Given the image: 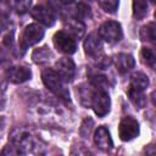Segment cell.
I'll list each match as a JSON object with an SVG mask.
<instances>
[{
    "instance_id": "obj_7",
    "label": "cell",
    "mask_w": 156,
    "mask_h": 156,
    "mask_svg": "<svg viewBox=\"0 0 156 156\" xmlns=\"http://www.w3.org/2000/svg\"><path fill=\"white\" fill-rule=\"evenodd\" d=\"M32 17L35 21H38L39 23H41L44 26H48V27H51L55 23L54 11L50 7L45 6V5H38V6H35L32 10Z\"/></svg>"
},
{
    "instance_id": "obj_30",
    "label": "cell",
    "mask_w": 156,
    "mask_h": 156,
    "mask_svg": "<svg viewBox=\"0 0 156 156\" xmlns=\"http://www.w3.org/2000/svg\"><path fill=\"white\" fill-rule=\"evenodd\" d=\"M155 17H156V12H155Z\"/></svg>"
},
{
    "instance_id": "obj_27",
    "label": "cell",
    "mask_w": 156,
    "mask_h": 156,
    "mask_svg": "<svg viewBox=\"0 0 156 156\" xmlns=\"http://www.w3.org/2000/svg\"><path fill=\"white\" fill-rule=\"evenodd\" d=\"M151 101H152V104L156 106V90H154V91L151 93Z\"/></svg>"
},
{
    "instance_id": "obj_16",
    "label": "cell",
    "mask_w": 156,
    "mask_h": 156,
    "mask_svg": "<svg viewBox=\"0 0 156 156\" xmlns=\"http://www.w3.org/2000/svg\"><path fill=\"white\" fill-rule=\"evenodd\" d=\"M128 96H129V100L133 102L134 106H136L138 108H143L145 106V95L143 94V90H138L133 87H129L128 89Z\"/></svg>"
},
{
    "instance_id": "obj_26",
    "label": "cell",
    "mask_w": 156,
    "mask_h": 156,
    "mask_svg": "<svg viewBox=\"0 0 156 156\" xmlns=\"http://www.w3.org/2000/svg\"><path fill=\"white\" fill-rule=\"evenodd\" d=\"M12 38H13V33H12V32H9V33L4 37V44L11 45V43H12Z\"/></svg>"
},
{
    "instance_id": "obj_2",
    "label": "cell",
    "mask_w": 156,
    "mask_h": 156,
    "mask_svg": "<svg viewBox=\"0 0 156 156\" xmlns=\"http://www.w3.org/2000/svg\"><path fill=\"white\" fill-rule=\"evenodd\" d=\"M98 33L101 37V39H104L105 41H107L110 44L119 41L123 35L121 24L115 21H107V22L102 23L100 26Z\"/></svg>"
},
{
    "instance_id": "obj_12",
    "label": "cell",
    "mask_w": 156,
    "mask_h": 156,
    "mask_svg": "<svg viewBox=\"0 0 156 156\" xmlns=\"http://www.w3.org/2000/svg\"><path fill=\"white\" fill-rule=\"evenodd\" d=\"M113 61H115V66H116V68L119 73L129 72L132 68H134V65H135L134 57L132 55L124 54V52H121V54L116 55Z\"/></svg>"
},
{
    "instance_id": "obj_24",
    "label": "cell",
    "mask_w": 156,
    "mask_h": 156,
    "mask_svg": "<svg viewBox=\"0 0 156 156\" xmlns=\"http://www.w3.org/2000/svg\"><path fill=\"white\" fill-rule=\"evenodd\" d=\"M93 126H94V121H93L91 118H87V119L83 122L82 127H80V135H82L83 138H88V135H89V133H90Z\"/></svg>"
},
{
    "instance_id": "obj_10",
    "label": "cell",
    "mask_w": 156,
    "mask_h": 156,
    "mask_svg": "<svg viewBox=\"0 0 156 156\" xmlns=\"http://www.w3.org/2000/svg\"><path fill=\"white\" fill-rule=\"evenodd\" d=\"M94 143L99 149H101L104 151H110L113 147V143H112L110 132L104 126L98 127V129L95 130V133H94Z\"/></svg>"
},
{
    "instance_id": "obj_25",
    "label": "cell",
    "mask_w": 156,
    "mask_h": 156,
    "mask_svg": "<svg viewBox=\"0 0 156 156\" xmlns=\"http://www.w3.org/2000/svg\"><path fill=\"white\" fill-rule=\"evenodd\" d=\"M144 151H145V154H147V155H156V143L149 145L147 147H145Z\"/></svg>"
},
{
    "instance_id": "obj_8",
    "label": "cell",
    "mask_w": 156,
    "mask_h": 156,
    "mask_svg": "<svg viewBox=\"0 0 156 156\" xmlns=\"http://www.w3.org/2000/svg\"><path fill=\"white\" fill-rule=\"evenodd\" d=\"M56 68H57V73L65 82H71L76 76V65L68 57L60 58L56 62Z\"/></svg>"
},
{
    "instance_id": "obj_6",
    "label": "cell",
    "mask_w": 156,
    "mask_h": 156,
    "mask_svg": "<svg viewBox=\"0 0 156 156\" xmlns=\"http://www.w3.org/2000/svg\"><path fill=\"white\" fill-rule=\"evenodd\" d=\"M41 79H43L44 85L49 90H51L56 94H58L62 90V78L60 77L57 71H54L51 68L44 69L41 73Z\"/></svg>"
},
{
    "instance_id": "obj_1",
    "label": "cell",
    "mask_w": 156,
    "mask_h": 156,
    "mask_svg": "<svg viewBox=\"0 0 156 156\" xmlns=\"http://www.w3.org/2000/svg\"><path fill=\"white\" fill-rule=\"evenodd\" d=\"M90 106L93 107L94 112L99 117L106 116L108 113L110 106H111V100H110L108 94L102 88H98L96 90H94Z\"/></svg>"
},
{
    "instance_id": "obj_5",
    "label": "cell",
    "mask_w": 156,
    "mask_h": 156,
    "mask_svg": "<svg viewBox=\"0 0 156 156\" xmlns=\"http://www.w3.org/2000/svg\"><path fill=\"white\" fill-rule=\"evenodd\" d=\"M43 37H44V29L39 24H35V23L28 24L24 28V32H23V35H22L23 48L32 46V45L39 43L43 39Z\"/></svg>"
},
{
    "instance_id": "obj_3",
    "label": "cell",
    "mask_w": 156,
    "mask_h": 156,
    "mask_svg": "<svg viewBox=\"0 0 156 156\" xmlns=\"http://www.w3.org/2000/svg\"><path fill=\"white\" fill-rule=\"evenodd\" d=\"M139 123L136 122V119H134L130 116H126L122 118V121L119 122V127H118V134L119 138L123 141H129L134 138H136L139 135Z\"/></svg>"
},
{
    "instance_id": "obj_29",
    "label": "cell",
    "mask_w": 156,
    "mask_h": 156,
    "mask_svg": "<svg viewBox=\"0 0 156 156\" xmlns=\"http://www.w3.org/2000/svg\"><path fill=\"white\" fill-rule=\"evenodd\" d=\"M150 2H152V4H156V0H149Z\"/></svg>"
},
{
    "instance_id": "obj_4",
    "label": "cell",
    "mask_w": 156,
    "mask_h": 156,
    "mask_svg": "<svg viewBox=\"0 0 156 156\" xmlns=\"http://www.w3.org/2000/svg\"><path fill=\"white\" fill-rule=\"evenodd\" d=\"M52 41H54L55 48L62 54L71 55V54H74L77 50V44H76L73 37H71L66 32H62V30L56 32L54 34Z\"/></svg>"
},
{
    "instance_id": "obj_11",
    "label": "cell",
    "mask_w": 156,
    "mask_h": 156,
    "mask_svg": "<svg viewBox=\"0 0 156 156\" xmlns=\"http://www.w3.org/2000/svg\"><path fill=\"white\" fill-rule=\"evenodd\" d=\"M84 50H85V54L91 57H96L101 54L102 44H101V37L99 35V33H91L87 37L84 41Z\"/></svg>"
},
{
    "instance_id": "obj_9",
    "label": "cell",
    "mask_w": 156,
    "mask_h": 156,
    "mask_svg": "<svg viewBox=\"0 0 156 156\" xmlns=\"http://www.w3.org/2000/svg\"><path fill=\"white\" fill-rule=\"evenodd\" d=\"M6 76L11 83L20 84V83L28 80L32 77V72L26 66H13V67H10L7 69Z\"/></svg>"
},
{
    "instance_id": "obj_15",
    "label": "cell",
    "mask_w": 156,
    "mask_h": 156,
    "mask_svg": "<svg viewBox=\"0 0 156 156\" xmlns=\"http://www.w3.org/2000/svg\"><path fill=\"white\" fill-rule=\"evenodd\" d=\"M149 85V78L143 72H135L130 77V87L138 89V90H145Z\"/></svg>"
},
{
    "instance_id": "obj_21",
    "label": "cell",
    "mask_w": 156,
    "mask_h": 156,
    "mask_svg": "<svg viewBox=\"0 0 156 156\" xmlns=\"http://www.w3.org/2000/svg\"><path fill=\"white\" fill-rule=\"evenodd\" d=\"M101 9L108 13H115L118 9V0H98Z\"/></svg>"
},
{
    "instance_id": "obj_18",
    "label": "cell",
    "mask_w": 156,
    "mask_h": 156,
    "mask_svg": "<svg viewBox=\"0 0 156 156\" xmlns=\"http://www.w3.org/2000/svg\"><path fill=\"white\" fill-rule=\"evenodd\" d=\"M141 60L145 65L152 67L154 69H156V49L152 48H143L141 52H140Z\"/></svg>"
},
{
    "instance_id": "obj_22",
    "label": "cell",
    "mask_w": 156,
    "mask_h": 156,
    "mask_svg": "<svg viewBox=\"0 0 156 156\" xmlns=\"http://www.w3.org/2000/svg\"><path fill=\"white\" fill-rule=\"evenodd\" d=\"M90 17H91L90 7L84 2H79L77 5V18L78 20H87Z\"/></svg>"
},
{
    "instance_id": "obj_23",
    "label": "cell",
    "mask_w": 156,
    "mask_h": 156,
    "mask_svg": "<svg viewBox=\"0 0 156 156\" xmlns=\"http://www.w3.org/2000/svg\"><path fill=\"white\" fill-rule=\"evenodd\" d=\"M32 5V0H15V9L18 13H26Z\"/></svg>"
},
{
    "instance_id": "obj_20",
    "label": "cell",
    "mask_w": 156,
    "mask_h": 156,
    "mask_svg": "<svg viewBox=\"0 0 156 156\" xmlns=\"http://www.w3.org/2000/svg\"><path fill=\"white\" fill-rule=\"evenodd\" d=\"M93 94H94V90L87 85H82L79 88V96H80V102L84 105V106H90L91 104V98H93Z\"/></svg>"
},
{
    "instance_id": "obj_17",
    "label": "cell",
    "mask_w": 156,
    "mask_h": 156,
    "mask_svg": "<svg viewBox=\"0 0 156 156\" xmlns=\"http://www.w3.org/2000/svg\"><path fill=\"white\" fill-rule=\"evenodd\" d=\"M52 56V54H51V51L49 50V48L48 46H43V48H38V49H35L34 51H33V54H32V58H33V61L35 62V63H45V62H48L49 60H50V57Z\"/></svg>"
},
{
    "instance_id": "obj_19",
    "label": "cell",
    "mask_w": 156,
    "mask_h": 156,
    "mask_svg": "<svg viewBox=\"0 0 156 156\" xmlns=\"http://www.w3.org/2000/svg\"><path fill=\"white\" fill-rule=\"evenodd\" d=\"M133 17L141 20L147 13V2L146 0H133Z\"/></svg>"
},
{
    "instance_id": "obj_28",
    "label": "cell",
    "mask_w": 156,
    "mask_h": 156,
    "mask_svg": "<svg viewBox=\"0 0 156 156\" xmlns=\"http://www.w3.org/2000/svg\"><path fill=\"white\" fill-rule=\"evenodd\" d=\"M62 4H72L74 0H60Z\"/></svg>"
},
{
    "instance_id": "obj_14",
    "label": "cell",
    "mask_w": 156,
    "mask_h": 156,
    "mask_svg": "<svg viewBox=\"0 0 156 156\" xmlns=\"http://www.w3.org/2000/svg\"><path fill=\"white\" fill-rule=\"evenodd\" d=\"M140 39L143 41H147L156 45V22H150L141 27Z\"/></svg>"
},
{
    "instance_id": "obj_13",
    "label": "cell",
    "mask_w": 156,
    "mask_h": 156,
    "mask_svg": "<svg viewBox=\"0 0 156 156\" xmlns=\"http://www.w3.org/2000/svg\"><path fill=\"white\" fill-rule=\"evenodd\" d=\"M67 33L73 38H82L85 32V26L78 18H71L65 23Z\"/></svg>"
}]
</instances>
